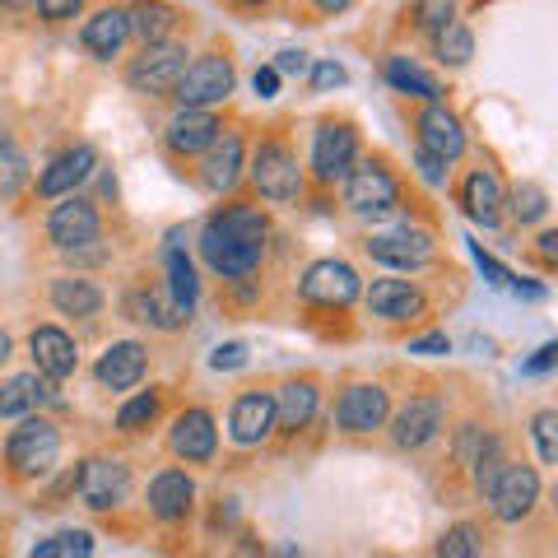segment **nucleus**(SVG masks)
I'll return each mask as SVG.
<instances>
[{
  "label": "nucleus",
  "instance_id": "nucleus-15",
  "mask_svg": "<svg viewBox=\"0 0 558 558\" xmlns=\"http://www.w3.org/2000/svg\"><path fill=\"white\" fill-rule=\"evenodd\" d=\"M368 256L381 260L391 270H418L433 260V238L418 229H400V233H377L368 238Z\"/></svg>",
  "mask_w": 558,
  "mask_h": 558
},
{
  "label": "nucleus",
  "instance_id": "nucleus-5",
  "mask_svg": "<svg viewBox=\"0 0 558 558\" xmlns=\"http://www.w3.org/2000/svg\"><path fill=\"white\" fill-rule=\"evenodd\" d=\"M182 70H186V47H178V43H145V51L126 65V84L135 94L159 98V94H172V84L182 80Z\"/></svg>",
  "mask_w": 558,
  "mask_h": 558
},
{
  "label": "nucleus",
  "instance_id": "nucleus-47",
  "mask_svg": "<svg viewBox=\"0 0 558 558\" xmlns=\"http://www.w3.org/2000/svg\"><path fill=\"white\" fill-rule=\"evenodd\" d=\"M447 336H424V340H414L410 344V354H447Z\"/></svg>",
  "mask_w": 558,
  "mask_h": 558
},
{
  "label": "nucleus",
  "instance_id": "nucleus-50",
  "mask_svg": "<svg viewBox=\"0 0 558 558\" xmlns=\"http://www.w3.org/2000/svg\"><path fill=\"white\" fill-rule=\"evenodd\" d=\"M539 252L554 260V252H558V233H545V238H539Z\"/></svg>",
  "mask_w": 558,
  "mask_h": 558
},
{
  "label": "nucleus",
  "instance_id": "nucleus-43",
  "mask_svg": "<svg viewBox=\"0 0 558 558\" xmlns=\"http://www.w3.org/2000/svg\"><path fill=\"white\" fill-rule=\"evenodd\" d=\"M418 172H424V182H447V163L438 159V154H428V149H418Z\"/></svg>",
  "mask_w": 558,
  "mask_h": 558
},
{
  "label": "nucleus",
  "instance_id": "nucleus-36",
  "mask_svg": "<svg viewBox=\"0 0 558 558\" xmlns=\"http://www.w3.org/2000/svg\"><path fill=\"white\" fill-rule=\"evenodd\" d=\"M168 289H172V299H178L182 307L196 303V270H191V260L178 247L168 252Z\"/></svg>",
  "mask_w": 558,
  "mask_h": 558
},
{
  "label": "nucleus",
  "instance_id": "nucleus-37",
  "mask_svg": "<svg viewBox=\"0 0 558 558\" xmlns=\"http://www.w3.org/2000/svg\"><path fill=\"white\" fill-rule=\"evenodd\" d=\"M512 209H517V219L521 223H535V219H545V209H549V191L539 186V182H521L517 191H512Z\"/></svg>",
  "mask_w": 558,
  "mask_h": 558
},
{
  "label": "nucleus",
  "instance_id": "nucleus-18",
  "mask_svg": "<svg viewBox=\"0 0 558 558\" xmlns=\"http://www.w3.org/2000/svg\"><path fill=\"white\" fill-rule=\"evenodd\" d=\"M219 117L209 112V108H182L178 117L168 121V149L172 154H182V159H191V154H205L209 145L219 140Z\"/></svg>",
  "mask_w": 558,
  "mask_h": 558
},
{
  "label": "nucleus",
  "instance_id": "nucleus-24",
  "mask_svg": "<svg viewBox=\"0 0 558 558\" xmlns=\"http://www.w3.org/2000/svg\"><path fill=\"white\" fill-rule=\"evenodd\" d=\"M242 178V140L238 135H223L215 145L205 149V163H201V186L223 196V191H233Z\"/></svg>",
  "mask_w": 558,
  "mask_h": 558
},
{
  "label": "nucleus",
  "instance_id": "nucleus-2",
  "mask_svg": "<svg viewBox=\"0 0 558 558\" xmlns=\"http://www.w3.org/2000/svg\"><path fill=\"white\" fill-rule=\"evenodd\" d=\"M61 457V433L43 414H24L20 428L5 438V465L14 480H43Z\"/></svg>",
  "mask_w": 558,
  "mask_h": 558
},
{
  "label": "nucleus",
  "instance_id": "nucleus-1",
  "mask_svg": "<svg viewBox=\"0 0 558 558\" xmlns=\"http://www.w3.org/2000/svg\"><path fill=\"white\" fill-rule=\"evenodd\" d=\"M266 238H270V223L256 205H223L205 219L201 256L223 279H247L260 266V256H266Z\"/></svg>",
  "mask_w": 558,
  "mask_h": 558
},
{
  "label": "nucleus",
  "instance_id": "nucleus-25",
  "mask_svg": "<svg viewBox=\"0 0 558 558\" xmlns=\"http://www.w3.org/2000/svg\"><path fill=\"white\" fill-rule=\"evenodd\" d=\"M98 381L108 391H131L140 377H145V344H135V340H121V344H112L108 354L98 359Z\"/></svg>",
  "mask_w": 558,
  "mask_h": 558
},
{
  "label": "nucleus",
  "instance_id": "nucleus-6",
  "mask_svg": "<svg viewBox=\"0 0 558 558\" xmlns=\"http://www.w3.org/2000/svg\"><path fill=\"white\" fill-rule=\"evenodd\" d=\"M172 94H178L182 108H215V102H223L233 94V65L229 57H196L186 70H182V80L172 84Z\"/></svg>",
  "mask_w": 558,
  "mask_h": 558
},
{
  "label": "nucleus",
  "instance_id": "nucleus-48",
  "mask_svg": "<svg viewBox=\"0 0 558 558\" xmlns=\"http://www.w3.org/2000/svg\"><path fill=\"white\" fill-rule=\"evenodd\" d=\"M554 359H558V344H545V349H539V354L526 363V373H549V368H554Z\"/></svg>",
  "mask_w": 558,
  "mask_h": 558
},
{
  "label": "nucleus",
  "instance_id": "nucleus-13",
  "mask_svg": "<svg viewBox=\"0 0 558 558\" xmlns=\"http://www.w3.org/2000/svg\"><path fill=\"white\" fill-rule=\"evenodd\" d=\"M442 414L447 410H442L438 396H414L410 405L391 418V442L400 451H414V447L433 442V438H438V428H442Z\"/></svg>",
  "mask_w": 558,
  "mask_h": 558
},
{
  "label": "nucleus",
  "instance_id": "nucleus-40",
  "mask_svg": "<svg viewBox=\"0 0 558 558\" xmlns=\"http://www.w3.org/2000/svg\"><path fill=\"white\" fill-rule=\"evenodd\" d=\"M242 363H247V344H219L215 354H209V368L215 373H233Z\"/></svg>",
  "mask_w": 558,
  "mask_h": 558
},
{
  "label": "nucleus",
  "instance_id": "nucleus-26",
  "mask_svg": "<svg viewBox=\"0 0 558 558\" xmlns=\"http://www.w3.org/2000/svg\"><path fill=\"white\" fill-rule=\"evenodd\" d=\"M84 47L94 51L98 61H112L121 47H126V38H131V20H126V10H98L89 24H84Z\"/></svg>",
  "mask_w": 558,
  "mask_h": 558
},
{
  "label": "nucleus",
  "instance_id": "nucleus-12",
  "mask_svg": "<svg viewBox=\"0 0 558 558\" xmlns=\"http://www.w3.org/2000/svg\"><path fill=\"white\" fill-rule=\"evenodd\" d=\"M303 299L317 307H349L359 299V275L344 260H317L303 275Z\"/></svg>",
  "mask_w": 558,
  "mask_h": 558
},
{
  "label": "nucleus",
  "instance_id": "nucleus-38",
  "mask_svg": "<svg viewBox=\"0 0 558 558\" xmlns=\"http://www.w3.org/2000/svg\"><path fill=\"white\" fill-rule=\"evenodd\" d=\"M484 545H480V531L475 526H451L442 539H438V554L442 558H475Z\"/></svg>",
  "mask_w": 558,
  "mask_h": 558
},
{
  "label": "nucleus",
  "instance_id": "nucleus-17",
  "mask_svg": "<svg viewBox=\"0 0 558 558\" xmlns=\"http://www.w3.org/2000/svg\"><path fill=\"white\" fill-rule=\"evenodd\" d=\"M418 149H428V154H438L442 163L451 159H461V149H465V131H461V121L451 117L438 98L428 102L424 112H418Z\"/></svg>",
  "mask_w": 558,
  "mask_h": 558
},
{
  "label": "nucleus",
  "instance_id": "nucleus-41",
  "mask_svg": "<svg viewBox=\"0 0 558 558\" xmlns=\"http://www.w3.org/2000/svg\"><path fill=\"white\" fill-rule=\"evenodd\" d=\"M33 5H38V14H43V20H51V24H61V20H75L80 0H33Z\"/></svg>",
  "mask_w": 558,
  "mask_h": 558
},
{
  "label": "nucleus",
  "instance_id": "nucleus-4",
  "mask_svg": "<svg viewBox=\"0 0 558 558\" xmlns=\"http://www.w3.org/2000/svg\"><path fill=\"white\" fill-rule=\"evenodd\" d=\"M344 205L354 209V215H363V219L391 215V209L400 205V186L391 178V168L377 163V159H368V163L354 159V168L344 172Z\"/></svg>",
  "mask_w": 558,
  "mask_h": 558
},
{
  "label": "nucleus",
  "instance_id": "nucleus-35",
  "mask_svg": "<svg viewBox=\"0 0 558 558\" xmlns=\"http://www.w3.org/2000/svg\"><path fill=\"white\" fill-rule=\"evenodd\" d=\"M438 57L447 65H465L470 57H475V38H470L465 24H442V33H438Z\"/></svg>",
  "mask_w": 558,
  "mask_h": 558
},
{
  "label": "nucleus",
  "instance_id": "nucleus-45",
  "mask_svg": "<svg viewBox=\"0 0 558 558\" xmlns=\"http://www.w3.org/2000/svg\"><path fill=\"white\" fill-rule=\"evenodd\" d=\"M275 70H279V75H303V70H307V51H279Z\"/></svg>",
  "mask_w": 558,
  "mask_h": 558
},
{
  "label": "nucleus",
  "instance_id": "nucleus-51",
  "mask_svg": "<svg viewBox=\"0 0 558 558\" xmlns=\"http://www.w3.org/2000/svg\"><path fill=\"white\" fill-rule=\"evenodd\" d=\"M5 359H10V336L0 330V363H5Z\"/></svg>",
  "mask_w": 558,
  "mask_h": 558
},
{
  "label": "nucleus",
  "instance_id": "nucleus-30",
  "mask_svg": "<svg viewBox=\"0 0 558 558\" xmlns=\"http://www.w3.org/2000/svg\"><path fill=\"white\" fill-rule=\"evenodd\" d=\"M38 400H43V381H38V373L10 377L5 387H0V418H24V414L38 410Z\"/></svg>",
  "mask_w": 558,
  "mask_h": 558
},
{
  "label": "nucleus",
  "instance_id": "nucleus-46",
  "mask_svg": "<svg viewBox=\"0 0 558 558\" xmlns=\"http://www.w3.org/2000/svg\"><path fill=\"white\" fill-rule=\"evenodd\" d=\"M475 260H480V266H484V275H488V279H494V284H512V275H508V270H502V266H498V260H494V256H484V247H475Z\"/></svg>",
  "mask_w": 558,
  "mask_h": 558
},
{
  "label": "nucleus",
  "instance_id": "nucleus-44",
  "mask_svg": "<svg viewBox=\"0 0 558 558\" xmlns=\"http://www.w3.org/2000/svg\"><path fill=\"white\" fill-rule=\"evenodd\" d=\"M252 89H256L260 98H275V94H279V70H275V65L256 70V75H252Z\"/></svg>",
  "mask_w": 558,
  "mask_h": 558
},
{
  "label": "nucleus",
  "instance_id": "nucleus-21",
  "mask_svg": "<svg viewBox=\"0 0 558 558\" xmlns=\"http://www.w3.org/2000/svg\"><path fill=\"white\" fill-rule=\"evenodd\" d=\"M94 163H98V154L89 149V145H75V149H65V154H57L47 168H43V178H38V196H70L80 182H89V172H94Z\"/></svg>",
  "mask_w": 558,
  "mask_h": 558
},
{
  "label": "nucleus",
  "instance_id": "nucleus-32",
  "mask_svg": "<svg viewBox=\"0 0 558 558\" xmlns=\"http://www.w3.org/2000/svg\"><path fill=\"white\" fill-rule=\"evenodd\" d=\"M89 554H94V535L89 531H61V535L33 545V558H89Z\"/></svg>",
  "mask_w": 558,
  "mask_h": 558
},
{
  "label": "nucleus",
  "instance_id": "nucleus-53",
  "mask_svg": "<svg viewBox=\"0 0 558 558\" xmlns=\"http://www.w3.org/2000/svg\"><path fill=\"white\" fill-rule=\"evenodd\" d=\"M5 5H14V0H0V10H5Z\"/></svg>",
  "mask_w": 558,
  "mask_h": 558
},
{
  "label": "nucleus",
  "instance_id": "nucleus-39",
  "mask_svg": "<svg viewBox=\"0 0 558 558\" xmlns=\"http://www.w3.org/2000/svg\"><path fill=\"white\" fill-rule=\"evenodd\" d=\"M535 447H539V461H545V465L558 461V414L554 410L535 414Z\"/></svg>",
  "mask_w": 558,
  "mask_h": 558
},
{
  "label": "nucleus",
  "instance_id": "nucleus-23",
  "mask_svg": "<svg viewBox=\"0 0 558 558\" xmlns=\"http://www.w3.org/2000/svg\"><path fill=\"white\" fill-rule=\"evenodd\" d=\"M317 400H322V391H317V381H312V377L284 381V387H279V396H275V424L284 428V433L307 428L312 414H317Z\"/></svg>",
  "mask_w": 558,
  "mask_h": 558
},
{
  "label": "nucleus",
  "instance_id": "nucleus-9",
  "mask_svg": "<svg viewBox=\"0 0 558 558\" xmlns=\"http://www.w3.org/2000/svg\"><path fill=\"white\" fill-rule=\"evenodd\" d=\"M98 233H102V219H98V209L84 201V196H70L51 209L47 215V238L57 242L61 252H75V247H94L98 242Z\"/></svg>",
  "mask_w": 558,
  "mask_h": 558
},
{
  "label": "nucleus",
  "instance_id": "nucleus-31",
  "mask_svg": "<svg viewBox=\"0 0 558 558\" xmlns=\"http://www.w3.org/2000/svg\"><path fill=\"white\" fill-rule=\"evenodd\" d=\"M387 80H391V89L410 94V98H424V102H433V98L442 94L438 80H433L428 70H418L410 57H391V61H387Z\"/></svg>",
  "mask_w": 558,
  "mask_h": 558
},
{
  "label": "nucleus",
  "instance_id": "nucleus-20",
  "mask_svg": "<svg viewBox=\"0 0 558 558\" xmlns=\"http://www.w3.org/2000/svg\"><path fill=\"white\" fill-rule=\"evenodd\" d=\"M270 428H275V396L270 391H247V396L233 400V414H229L233 442L256 447V442L270 438Z\"/></svg>",
  "mask_w": 558,
  "mask_h": 558
},
{
  "label": "nucleus",
  "instance_id": "nucleus-7",
  "mask_svg": "<svg viewBox=\"0 0 558 558\" xmlns=\"http://www.w3.org/2000/svg\"><path fill=\"white\" fill-rule=\"evenodd\" d=\"M484 494L498 521H521L539 502V475L531 465H498L494 480L484 484Z\"/></svg>",
  "mask_w": 558,
  "mask_h": 558
},
{
  "label": "nucleus",
  "instance_id": "nucleus-28",
  "mask_svg": "<svg viewBox=\"0 0 558 558\" xmlns=\"http://www.w3.org/2000/svg\"><path fill=\"white\" fill-rule=\"evenodd\" d=\"M51 307H57L61 317H98L102 289L94 284V279H80V275L51 279Z\"/></svg>",
  "mask_w": 558,
  "mask_h": 558
},
{
  "label": "nucleus",
  "instance_id": "nucleus-52",
  "mask_svg": "<svg viewBox=\"0 0 558 558\" xmlns=\"http://www.w3.org/2000/svg\"><path fill=\"white\" fill-rule=\"evenodd\" d=\"M233 5H266V0H233Z\"/></svg>",
  "mask_w": 558,
  "mask_h": 558
},
{
  "label": "nucleus",
  "instance_id": "nucleus-33",
  "mask_svg": "<svg viewBox=\"0 0 558 558\" xmlns=\"http://www.w3.org/2000/svg\"><path fill=\"white\" fill-rule=\"evenodd\" d=\"M24 182H28V159L0 140V201H14L24 191Z\"/></svg>",
  "mask_w": 558,
  "mask_h": 558
},
{
  "label": "nucleus",
  "instance_id": "nucleus-34",
  "mask_svg": "<svg viewBox=\"0 0 558 558\" xmlns=\"http://www.w3.org/2000/svg\"><path fill=\"white\" fill-rule=\"evenodd\" d=\"M154 414H159V391H145V396H135L117 410V428L121 433H145L154 424Z\"/></svg>",
  "mask_w": 558,
  "mask_h": 558
},
{
  "label": "nucleus",
  "instance_id": "nucleus-42",
  "mask_svg": "<svg viewBox=\"0 0 558 558\" xmlns=\"http://www.w3.org/2000/svg\"><path fill=\"white\" fill-rule=\"evenodd\" d=\"M340 84H344V70L336 61H322L312 70V89H340Z\"/></svg>",
  "mask_w": 558,
  "mask_h": 558
},
{
  "label": "nucleus",
  "instance_id": "nucleus-16",
  "mask_svg": "<svg viewBox=\"0 0 558 558\" xmlns=\"http://www.w3.org/2000/svg\"><path fill=\"white\" fill-rule=\"evenodd\" d=\"M424 289L410 284V279H377V284L368 289V312L381 322H414L424 317Z\"/></svg>",
  "mask_w": 558,
  "mask_h": 558
},
{
  "label": "nucleus",
  "instance_id": "nucleus-27",
  "mask_svg": "<svg viewBox=\"0 0 558 558\" xmlns=\"http://www.w3.org/2000/svg\"><path fill=\"white\" fill-rule=\"evenodd\" d=\"M461 205H465V215L475 219V223L494 229V223L502 219V186H498L494 172H484V168L470 172L465 186H461Z\"/></svg>",
  "mask_w": 558,
  "mask_h": 558
},
{
  "label": "nucleus",
  "instance_id": "nucleus-11",
  "mask_svg": "<svg viewBox=\"0 0 558 558\" xmlns=\"http://www.w3.org/2000/svg\"><path fill=\"white\" fill-rule=\"evenodd\" d=\"M387 391L377 387V381H354V387H344L340 405H336V428L340 433H377L387 424Z\"/></svg>",
  "mask_w": 558,
  "mask_h": 558
},
{
  "label": "nucleus",
  "instance_id": "nucleus-8",
  "mask_svg": "<svg viewBox=\"0 0 558 558\" xmlns=\"http://www.w3.org/2000/svg\"><path fill=\"white\" fill-rule=\"evenodd\" d=\"M359 159V135L349 121H322L317 140H312V178L322 186L344 182V172Z\"/></svg>",
  "mask_w": 558,
  "mask_h": 558
},
{
  "label": "nucleus",
  "instance_id": "nucleus-29",
  "mask_svg": "<svg viewBox=\"0 0 558 558\" xmlns=\"http://www.w3.org/2000/svg\"><path fill=\"white\" fill-rule=\"evenodd\" d=\"M126 20H131V33L140 43H168L182 14L172 10L168 0H135V5L126 10Z\"/></svg>",
  "mask_w": 558,
  "mask_h": 558
},
{
  "label": "nucleus",
  "instance_id": "nucleus-10",
  "mask_svg": "<svg viewBox=\"0 0 558 558\" xmlns=\"http://www.w3.org/2000/svg\"><path fill=\"white\" fill-rule=\"evenodd\" d=\"M75 484H80L84 508L108 512V508H117V502H126V494H131V470L121 465V461H112V457H94V461H84Z\"/></svg>",
  "mask_w": 558,
  "mask_h": 558
},
{
  "label": "nucleus",
  "instance_id": "nucleus-14",
  "mask_svg": "<svg viewBox=\"0 0 558 558\" xmlns=\"http://www.w3.org/2000/svg\"><path fill=\"white\" fill-rule=\"evenodd\" d=\"M215 418H209V410H182L178 418H172L168 428V447L178 461H191V465H205L209 457H215Z\"/></svg>",
  "mask_w": 558,
  "mask_h": 558
},
{
  "label": "nucleus",
  "instance_id": "nucleus-3",
  "mask_svg": "<svg viewBox=\"0 0 558 558\" xmlns=\"http://www.w3.org/2000/svg\"><path fill=\"white\" fill-rule=\"evenodd\" d=\"M252 186L275 205L299 201L303 168H299V159H293V149L284 145V140H260V149L252 154Z\"/></svg>",
  "mask_w": 558,
  "mask_h": 558
},
{
  "label": "nucleus",
  "instance_id": "nucleus-49",
  "mask_svg": "<svg viewBox=\"0 0 558 558\" xmlns=\"http://www.w3.org/2000/svg\"><path fill=\"white\" fill-rule=\"evenodd\" d=\"M322 14H340V10H349V0H312Z\"/></svg>",
  "mask_w": 558,
  "mask_h": 558
},
{
  "label": "nucleus",
  "instance_id": "nucleus-22",
  "mask_svg": "<svg viewBox=\"0 0 558 558\" xmlns=\"http://www.w3.org/2000/svg\"><path fill=\"white\" fill-rule=\"evenodd\" d=\"M196 502V484H191L186 470H159L149 480V512L159 521H182Z\"/></svg>",
  "mask_w": 558,
  "mask_h": 558
},
{
  "label": "nucleus",
  "instance_id": "nucleus-19",
  "mask_svg": "<svg viewBox=\"0 0 558 558\" xmlns=\"http://www.w3.org/2000/svg\"><path fill=\"white\" fill-rule=\"evenodd\" d=\"M28 354H33V363H38V373L47 381H65L70 373H75V363H80L75 340H70L61 326H38V330H33V336H28Z\"/></svg>",
  "mask_w": 558,
  "mask_h": 558
}]
</instances>
